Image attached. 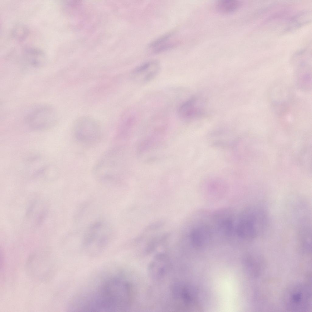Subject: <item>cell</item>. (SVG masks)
Segmentation results:
<instances>
[{
  "instance_id": "obj_1",
  "label": "cell",
  "mask_w": 312,
  "mask_h": 312,
  "mask_svg": "<svg viewBox=\"0 0 312 312\" xmlns=\"http://www.w3.org/2000/svg\"><path fill=\"white\" fill-rule=\"evenodd\" d=\"M130 290L126 282L115 278L109 280L99 288L89 309L112 311L125 310L130 302Z\"/></svg>"
},
{
  "instance_id": "obj_2",
  "label": "cell",
  "mask_w": 312,
  "mask_h": 312,
  "mask_svg": "<svg viewBox=\"0 0 312 312\" xmlns=\"http://www.w3.org/2000/svg\"><path fill=\"white\" fill-rule=\"evenodd\" d=\"M122 150L119 146L105 151L95 164L92 169L94 177L98 180L110 183H117L122 176Z\"/></svg>"
},
{
  "instance_id": "obj_3",
  "label": "cell",
  "mask_w": 312,
  "mask_h": 312,
  "mask_svg": "<svg viewBox=\"0 0 312 312\" xmlns=\"http://www.w3.org/2000/svg\"><path fill=\"white\" fill-rule=\"evenodd\" d=\"M72 134L76 142L85 147H90L98 144L102 136L101 127L94 119L83 116L73 123Z\"/></svg>"
},
{
  "instance_id": "obj_4",
  "label": "cell",
  "mask_w": 312,
  "mask_h": 312,
  "mask_svg": "<svg viewBox=\"0 0 312 312\" xmlns=\"http://www.w3.org/2000/svg\"><path fill=\"white\" fill-rule=\"evenodd\" d=\"M263 213L257 209H247L241 214L235 227L236 235L242 239L250 240L255 238L260 233L264 223Z\"/></svg>"
},
{
  "instance_id": "obj_5",
  "label": "cell",
  "mask_w": 312,
  "mask_h": 312,
  "mask_svg": "<svg viewBox=\"0 0 312 312\" xmlns=\"http://www.w3.org/2000/svg\"><path fill=\"white\" fill-rule=\"evenodd\" d=\"M26 121L31 129L37 131L48 129L53 127L57 121L56 110L51 105L42 104L34 107L28 113Z\"/></svg>"
},
{
  "instance_id": "obj_6",
  "label": "cell",
  "mask_w": 312,
  "mask_h": 312,
  "mask_svg": "<svg viewBox=\"0 0 312 312\" xmlns=\"http://www.w3.org/2000/svg\"><path fill=\"white\" fill-rule=\"evenodd\" d=\"M284 302L287 309L292 311H303L308 310L310 303L309 288L304 285H293L286 291Z\"/></svg>"
},
{
  "instance_id": "obj_7",
  "label": "cell",
  "mask_w": 312,
  "mask_h": 312,
  "mask_svg": "<svg viewBox=\"0 0 312 312\" xmlns=\"http://www.w3.org/2000/svg\"><path fill=\"white\" fill-rule=\"evenodd\" d=\"M160 69V66L157 62H147L134 69L131 73V77L138 83H146L156 77Z\"/></svg>"
},
{
  "instance_id": "obj_8",
  "label": "cell",
  "mask_w": 312,
  "mask_h": 312,
  "mask_svg": "<svg viewBox=\"0 0 312 312\" xmlns=\"http://www.w3.org/2000/svg\"><path fill=\"white\" fill-rule=\"evenodd\" d=\"M198 98H190L179 107L178 116L181 119L188 121L199 116L203 112V103Z\"/></svg>"
},
{
  "instance_id": "obj_9",
  "label": "cell",
  "mask_w": 312,
  "mask_h": 312,
  "mask_svg": "<svg viewBox=\"0 0 312 312\" xmlns=\"http://www.w3.org/2000/svg\"><path fill=\"white\" fill-rule=\"evenodd\" d=\"M212 233L209 226L202 225L193 228L191 231L190 236L193 244L200 246L210 241L212 237Z\"/></svg>"
},
{
  "instance_id": "obj_10",
  "label": "cell",
  "mask_w": 312,
  "mask_h": 312,
  "mask_svg": "<svg viewBox=\"0 0 312 312\" xmlns=\"http://www.w3.org/2000/svg\"><path fill=\"white\" fill-rule=\"evenodd\" d=\"M168 260L164 254L156 255L152 261L149 268L150 275L154 278L161 277L165 273L168 266Z\"/></svg>"
},
{
  "instance_id": "obj_11",
  "label": "cell",
  "mask_w": 312,
  "mask_h": 312,
  "mask_svg": "<svg viewBox=\"0 0 312 312\" xmlns=\"http://www.w3.org/2000/svg\"><path fill=\"white\" fill-rule=\"evenodd\" d=\"M240 3L236 0H222L216 4V9L222 14H229L234 12L240 7Z\"/></svg>"
},
{
  "instance_id": "obj_12",
  "label": "cell",
  "mask_w": 312,
  "mask_h": 312,
  "mask_svg": "<svg viewBox=\"0 0 312 312\" xmlns=\"http://www.w3.org/2000/svg\"><path fill=\"white\" fill-rule=\"evenodd\" d=\"M27 54L28 59L30 62L34 66L41 65L44 60L43 53L41 51L33 49L28 50Z\"/></svg>"
}]
</instances>
